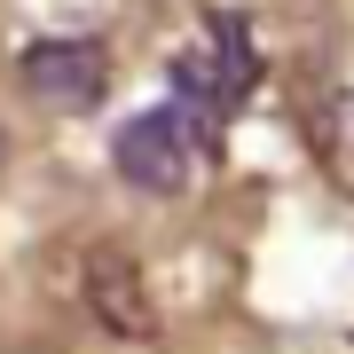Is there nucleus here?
<instances>
[{
  "label": "nucleus",
  "mask_w": 354,
  "mask_h": 354,
  "mask_svg": "<svg viewBox=\"0 0 354 354\" xmlns=\"http://www.w3.org/2000/svg\"><path fill=\"white\" fill-rule=\"evenodd\" d=\"M197 150H205V142L189 134V118H181L174 102H158V111H134L127 127L111 134V165L134 181V189H150V197H181V189H189Z\"/></svg>",
  "instance_id": "f03ea898"
},
{
  "label": "nucleus",
  "mask_w": 354,
  "mask_h": 354,
  "mask_svg": "<svg viewBox=\"0 0 354 354\" xmlns=\"http://www.w3.org/2000/svg\"><path fill=\"white\" fill-rule=\"evenodd\" d=\"M16 71H24L32 102H48V111H95L102 87H111V48L87 39V32H71V39H32Z\"/></svg>",
  "instance_id": "20e7f679"
},
{
  "label": "nucleus",
  "mask_w": 354,
  "mask_h": 354,
  "mask_svg": "<svg viewBox=\"0 0 354 354\" xmlns=\"http://www.w3.org/2000/svg\"><path fill=\"white\" fill-rule=\"evenodd\" d=\"M165 87H174V111L189 118V134L205 150H221L228 118H236L244 102H252V87H260L252 24H244L236 8H213L205 16V39H189V48L165 64Z\"/></svg>",
  "instance_id": "f257e3e1"
},
{
  "label": "nucleus",
  "mask_w": 354,
  "mask_h": 354,
  "mask_svg": "<svg viewBox=\"0 0 354 354\" xmlns=\"http://www.w3.org/2000/svg\"><path fill=\"white\" fill-rule=\"evenodd\" d=\"M79 299H87V315L111 330V339H158V291H150V276H142V260L127 244H95L87 252Z\"/></svg>",
  "instance_id": "7ed1b4c3"
}]
</instances>
